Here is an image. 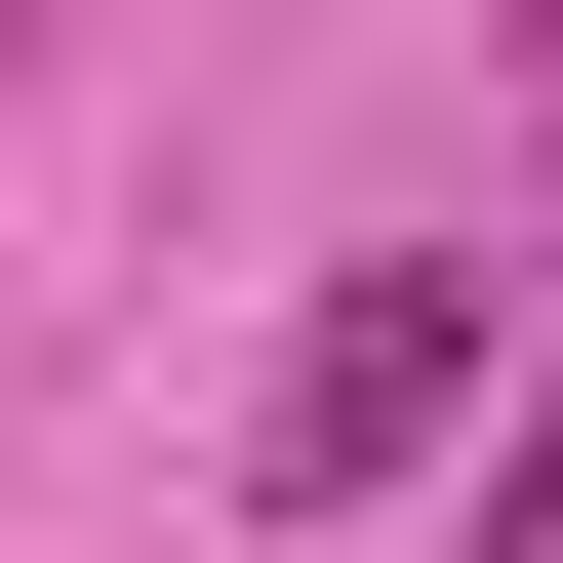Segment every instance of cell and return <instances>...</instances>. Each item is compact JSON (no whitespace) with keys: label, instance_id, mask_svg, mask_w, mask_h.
Returning <instances> with one entry per match:
<instances>
[{"label":"cell","instance_id":"obj_1","mask_svg":"<svg viewBox=\"0 0 563 563\" xmlns=\"http://www.w3.org/2000/svg\"><path fill=\"white\" fill-rule=\"evenodd\" d=\"M483 322H523V242H363V282H322V322L242 363V483H282V523H363V483L483 402Z\"/></svg>","mask_w":563,"mask_h":563}]
</instances>
